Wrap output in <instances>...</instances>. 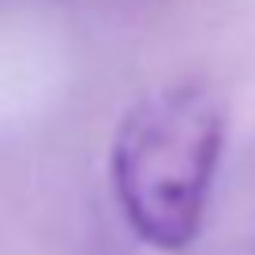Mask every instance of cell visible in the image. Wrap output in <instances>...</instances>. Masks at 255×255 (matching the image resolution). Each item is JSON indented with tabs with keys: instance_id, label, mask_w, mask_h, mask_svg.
<instances>
[{
	"instance_id": "1",
	"label": "cell",
	"mask_w": 255,
	"mask_h": 255,
	"mask_svg": "<svg viewBox=\"0 0 255 255\" xmlns=\"http://www.w3.org/2000/svg\"><path fill=\"white\" fill-rule=\"evenodd\" d=\"M225 124V102L207 79L165 83L124 113L109 173L120 214L143 244L180 252L199 237Z\"/></svg>"
}]
</instances>
